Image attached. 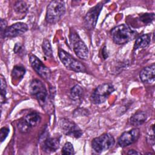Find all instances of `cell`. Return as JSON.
Here are the masks:
<instances>
[{
	"instance_id": "1",
	"label": "cell",
	"mask_w": 155,
	"mask_h": 155,
	"mask_svg": "<svg viewBox=\"0 0 155 155\" xmlns=\"http://www.w3.org/2000/svg\"><path fill=\"white\" fill-rule=\"evenodd\" d=\"M113 41L119 45L125 44L136 38L137 33L127 24H120L114 27L111 31Z\"/></svg>"
},
{
	"instance_id": "2",
	"label": "cell",
	"mask_w": 155,
	"mask_h": 155,
	"mask_svg": "<svg viewBox=\"0 0 155 155\" xmlns=\"http://www.w3.org/2000/svg\"><path fill=\"white\" fill-rule=\"evenodd\" d=\"M65 6L64 1H52L47 6L45 19L48 23L54 24L58 22L65 14Z\"/></svg>"
},
{
	"instance_id": "3",
	"label": "cell",
	"mask_w": 155,
	"mask_h": 155,
	"mask_svg": "<svg viewBox=\"0 0 155 155\" xmlns=\"http://www.w3.org/2000/svg\"><path fill=\"white\" fill-rule=\"evenodd\" d=\"M58 55L61 61L67 69L75 72H85L86 68L84 65L82 64L81 62L74 58L67 51L59 49Z\"/></svg>"
},
{
	"instance_id": "4",
	"label": "cell",
	"mask_w": 155,
	"mask_h": 155,
	"mask_svg": "<svg viewBox=\"0 0 155 155\" xmlns=\"http://www.w3.org/2000/svg\"><path fill=\"white\" fill-rule=\"evenodd\" d=\"M114 91V86L110 83L99 85L91 95V101L93 104H100L104 103Z\"/></svg>"
},
{
	"instance_id": "5",
	"label": "cell",
	"mask_w": 155,
	"mask_h": 155,
	"mask_svg": "<svg viewBox=\"0 0 155 155\" xmlns=\"http://www.w3.org/2000/svg\"><path fill=\"white\" fill-rule=\"evenodd\" d=\"M113 136L109 133L103 134L94 138L91 142L93 149L97 153H101L111 148L114 144Z\"/></svg>"
},
{
	"instance_id": "6",
	"label": "cell",
	"mask_w": 155,
	"mask_h": 155,
	"mask_svg": "<svg viewBox=\"0 0 155 155\" xmlns=\"http://www.w3.org/2000/svg\"><path fill=\"white\" fill-rule=\"evenodd\" d=\"M29 91L30 94L35 96L40 105L44 107L47 97V90L44 84L39 79H33L30 82Z\"/></svg>"
},
{
	"instance_id": "7",
	"label": "cell",
	"mask_w": 155,
	"mask_h": 155,
	"mask_svg": "<svg viewBox=\"0 0 155 155\" xmlns=\"http://www.w3.org/2000/svg\"><path fill=\"white\" fill-rule=\"evenodd\" d=\"M70 38L76 56L82 59H87L88 57V49L84 41L74 31L70 33Z\"/></svg>"
},
{
	"instance_id": "8",
	"label": "cell",
	"mask_w": 155,
	"mask_h": 155,
	"mask_svg": "<svg viewBox=\"0 0 155 155\" xmlns=\"http://www.w3.org/2000/svg\"><path fill=\"white\" fill-rule=\"evenodd\" d=\"M59 127L62 132L68 136L79 138L82 135V130L72 120L63 118L59 120Z\"/></svg>"
},
{
	"instance_id": "9",
	"label": "cell",
	"mask_w": 155,
	"mask_h": 155,
	"mask_svg": "<svg viewBox=\"0 0 155 155\" xmlns=\"http://www.w3.org/2000/svg\"><path fill=\"white\" fill-rule=\"evenodd\" d=\"M41 121V117L36 112H31L20 120L18 127L22 133H26L33 127L38 125Z\"/></svg>"
},
{
	"instance_id": "10",
	"label": "cell",
	"mask_w": 155,
	"mask_h": 155,
	"mask_svg": "<svg viewBox=\"0 0 155 155\" xmlns=\"http://www.w3.org/2000/svg\"><path fill=\"white\" fill-rule=\"evenodd\" d=\"M104 3L105 2H100L95 6L90 8L84 18V22L85 27L88 30H93L95 27L98 17Z\"/></svg>"
},
{
	"instance_id": "11",
	"label": "cell",
	"mask_w": 155,
	"mask_h": 155,
	"mask_svg": "<svg viewBox=\"0 0 155 155\" xmlns=\"http://www.w3.org/2000/svg\"><path fill=\"white\" fill-rule=\"evenodd\" d=\"M29 61L33 70L42 78L48 79L50 78L51 71L50 69L47 67L38 58L33 54H30L29 56Z\"/></svg>"
},
{
	"instance_id": "12",
	"label": "cell",
	"mask_w": 155,
	"mask_h": 155,
	"mask_svg": "<svg viewBox=\"0 0 155 155\" xmlns=\"http://www.w3.org/2000/svg\"><path fill=\"white\" fill-rule=\"evenodd\" d=\"M139 137V129L135 128L123 133L119 137L117 142L120 147H125L136 142Z\"/></svg>"
},
{
	"instance_id": "13",
	"label": "cell",
	"mask_w": 155,
	"mask_h": 155,
	"mask_svg": "<svg viewBox=\"0 0 155 155\" xmlns=\"http://www.w3.org/2000/svg\"><path fill=\"white\" fill-rule=\"evenodd\" d=\"M28 30V26L24 22H17L7 27L4 32L5 38H13L21 35Z\"/></svg>"
},
{
	"instance_id": "14",
	"label": "cell",
	"mask_w": 155,
	"mask_h": 155,
	"mask_svg": "<svg viewBox=\"0 0 155 155\" xmlns=\"http://www.w3.org/2000/svg\"><path fill=\"white\" fill-rule=\"evenodd\" d=\"M155 65L153 64L149 66L143 68L140 72L139 76L141 81L148 84H151L154 83L155 80Z\"/></svg>"
},
{
	"instance_id": "15",
	"label": "cell",
	"mask_w": 155,
	"mask_h": 155,
	"mask_svg": "<svg viewBox=\"0 0 155 155\" xmlns=\"http://www.w3.org/2000/svg\"><path fill=\"white\" fill-rule=\"evenodd\" d=\"M59 145L60 141L58 137H48L44 140L42 148L46 153H52L59 148Z\"/></svg>"
},
{
	"instance_id": "16",
	"label": "cell",
	"mask_w": 155,
	"mask_h": 155,
	"mask_svg": "<svg viewBox=\"0 0 155 155\" xmlns=\"http://www.w3.org/2000/svg\"><path fill=\"white\" fill-rule=\"evenodd\" d=\"M147 119V114L143 111H137L130 119V124L134 127H137L143 124Z\"/></svg>"
},
{
	"instance_id": "17",
	"label": "cell",
	"mask_w": 155,
	"mask_h": 155,
	"mask_svg": "<svg viewBox=\"0 0 155 155\" xmlns=\"http://www.w3.org/2000/svg\"><path fill=\"white\" fill-rule=\"evenodd\" d=\"M151 41V35L150 34H143L137 38L134 45V49L143 48L148 45Z\"/></svg>"
},
{
	"instance_id": "18",
	"label": "cell",
	"mask_w": 155,
	"mask_h": 155,
	"mask_svg": "<svg viewBox=\"0 0 155 155\" xmlns=\"http://www.w3.org/2000/svg\"><path fill=\"white\" fill-rule=\"evenodd\" d=\"M83 96V89L79 85H75L70 91V97L73 100L78 101Z\"/></svg>"
},
{
	"instance_id": "19",
	"label": "cell",
	"mask_w": 155,
	"mask_h": 155,
	"mask_svg": "<svg viewBox=\"0 0 155 155\" xmlns=\"http://www.w3.org/2000/svg\"><path fill=\"white\" fill-rule=\"evenodd\" d=\"M25 73V69L24 67L19 65L15 66L12 72V76L13 78L15 80H20L21 79Z\"/></svg>"
},
{
	"instance_id": "20",
	"label": "cell",
	"mask_w": 155,
	"mask_h": 155,
	"mask_svg": "<svg viewBox=\"0 0 155 155\" xmlns=\"http://www.w3.org/2000/svg\"><path fill=\"white\" fill-rule=\"evenodd\" d=\"M28 8V7L27 3L22 1H18L14 5V10L18 13H23L26 12Z\"/></svg>"
},
{
	"instance_id": "21",
	"label": "cell",
	"mask_w": 155,
	"mask_h": 155,
	"mask_svg": "<svg viewBox=\"0 0 155 155\" xmlns=\"http://www.w3.org/2000/svg\"><path fill=\"white\" fill-rule=\"evenodd\" d=\"M42 48L44 54L47 57H52L53 51L50 41L47 39H44L42 42Z\"/></svg>"
},
{
	"instance_id": "22",
	"label": "cell",
	"mask_w": 155,
	"mask_h": 155,
	"mask_svg": "<svg viewBox=\"0 0 155 155\" xmlns=\"http://www.w3.org/2000/svg\"><path fill=\"white\" fill-rule=\"evenodd\" d=\"M6 88H7V84L5 79L1 75V104L5 101V96H6Z\"/></svg>"
},
{
	"instance_id": "23",
	"label": "cell",
	"mask_w": 155,
	"mask_h": 155,
	"mask_svg": "<svg viewBox=\"0 0 155 155\" xmlns=\"http://www.w3.org/2000/svg\"><path fill=\"white\" fill-rule=\"evenodd\" d=\"M139 19L144 24H150L154 19V13H143L139 16Z\"/></svg>"
},
{
	"instance_id": "24",
	"label": "cell",
	"mask_w": 155,
	"mask_h": 155,
	"mask_svg": "<svg viewBox=\"0 0 155 155\" xmlns=\"http://www.w3.org/2000/svg\"><path fill=\"white\" fill-rule=\"evenodd\" d=\"M62 154H74V148L71 143L66 142L62 147Z\"/></svg>"
},
{
	"instance_id": "25",
	"label": "cell",
	"mask_w": 155,
	"mask_h": 155,
	"mask_svg": "<svg viewBox=\"0 0 155 155\" xmlns=\"http://www.w3.org/2000/svg\"><path fill=\"white\" fill-rule=\"evenodd\" d=\"M9 128L7 127H3L1 129L0 131V140L1 142H2L5 138L7 137V136H8V133H9Z\"/></svg>"
},
{
	"instance_id": "26",
	"label": "cell",
	"mask_w": 155,
	"mask_h": 155,
	"mask_svg": "<svg viewBox=\"0 0 155 155\" xmlns=\"http://www.w3.org/2000/svg\"><path fill=\"white\" fill-rule=\"evenodd\" d=\"M7 21L3 19H1V32L4 33V31L5 30V29L7 28Z\"/></svg>"
},
{
	"instance_id": "27",
	"label": "cell",
	"mask_w": 155,
	"mask_h": 155,
	"mask_svg": "<svg viewBox=\"0 0 155 155\" xmlns=\"http://www.w3.org/2000/svg\"><path fill=\"white\" fill-rule=\"evenodd\" d=\"M128 154H140V153L134 150H130L127 153Z\"/></svg>"
}]
</instances>
